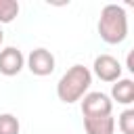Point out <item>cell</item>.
<instances>
[{"label": "cell", "instance_id": "9", "mask_svg": "<svg viewBox=\"0 0 134 134\" xmlns=\"http://www.w3.org/2000/svg\"><path fill=\"white\" fill-rule=\"evenodd\" d=\"M17 15H19V2L0 0V23H13Z\"/></svg>", "mask_w": 134, "mask_h": 134}, {"label": "cell", "instance_id": "11", "mask_svg": "<svg viewBox=\"0 0 134 134\" xmlns=\"http://www.w3.org/2000/svg\"><path fill=\"white\" fill-rule=\"evenodd\" d=\"M117 128L121 134H134V109H124L117 117Z\"/></svg>", "mask_w": 134, "mask_h": 134}, {"label": "cell", "instance_id": "13", "mask_svg": "<svg viewBox=\"0 0 134 134\" xmlns=\"http://www.w3.org/2000/svg\"><path fill=\"white\" fill-rule=\"evenodd\" d=\"M2 42H4V31L0 29V44H2Z\"/></svg>", "mask_w": 134, "mask_h": 134}, {"label": "cell", "instance_id": "2", "mask_svg": "<svg viewBox=\"0 0 134 134\" xmlns=\"http://www.w3.org/2000/svg\"><path fill=\"white\" fill-rule=\"evenodd\" d=\"M98 36L107 44H121L128 38V15L119 4H105L98 17Z\"/></svg>", "mask_w": 134, "mask_h": 134}, {"label": "cell", "instance_id": "1", "mask_svg": "<svg viewBox=\"0 0 134 134\" xmlns=\"http://www.w3.org/2000/svg\"><path fill=\"white\" fill-rule=\"evenodd\" d=\"M90 84H92V71L84 65H71L57 82V96L67 105L77 103L88 92Z\"/></svg>", "mask_w": 134, "mask_h": 134}, {"label": "cell", "instance_id": "3", "mask_svg": "<svg viewBox=\"0 0 134 134\" xmlns=\"http://www.w3.org/2000/svg\"><path fill=\"white\" fill-rule=\"evenodd\" d=\"M113 100L105 92H86L82 96V115L84 117H100L111 115Z\"/></svg>", "mask_w": 134, "mask_h": 134}, {"label": "cell", "instance_id": "4", "mask_svg": "<svg viewBox=\"0 0 134 134\" xmlns=\"http://www.w3.org/2000/svg\"><path fill=\"white\" fill-rule=\"evenodd\" d=\"M25 63H27V69H29L34 75H38V77L50 75V73L54 71V67H57L54 54H52L50 50H46V48H36V50H31V52L27 54Z\"/></svg>", "mask_w": 134, "mask_h": 134}, {"label": "cell", "instance_id": "10", "mask_svg": "<svg viewBox=\"0 0 134 134\" xmlns=\"http://www.w3.org/2000/svg\"><path fill=\"white\" fill-rule=\"evenodd\" d=\"M21 124L13 113H0V134H19Z\"/></svg>", "mask_w": 134, "mask_h": 134}, {"label": "cell", "instance_id": "6", "mask_svg": "<svg viewBox=\"0 0 134 134\" xmlns=\"http://www.w3.org/2000/svg\"><path fill=\"white\" fill-rule=\"evenodd\" d=\"M25 67V57L19 48L15 46H6L0 50V73L6 77H13L17 73H21V69Z\"/></svg>", "mask_w": 134, "mask_h": 134}, {"label": "cell", "instance_id": "12", "mask_svg": "<svg viewBox=\"0 0 134 134\" xmlns=\"http://www.w3.org/2000/svg\"><path fill=\"white\" fill-rule=\"evenodd\" d=\"M128 69H130V71H134V69H132V52L128 54Z\"/></svg>", "mask_w": 134, "mask_h": 134}, {"label": "cell", "instance_id": "7", "mask_svg": "<svg viewBox=\"0 0 134 134\" xmlns=\"http://www.w3.org/2000/svg\"><path fill=\"white\" fill-rule=\"evenodd\" d=\"M84 130H86V134H113L115 132V119H113V115L84 117Z\"/></svg>", "mask_w": 134, "mask_h": 134}, {"label": "cell", "instance_id": "8", "mask_svg": "<svg viewBox=\"0 0 134 134\" xmlns=\"http://www.w3.org/2000/svg\"><path fill=\"white\" fill-rule=\"evenodd\" d=\"M111 98L119 105H132L134 103V82L130 77H119L111 88Z\"/></svg>", "mask_w": 134, "mask_h": 134}, {"label": "cell", "instance_id": "5", "mask_svg": "<svg viewBox=\"0 0 134 134\" xmlns=\"http://www.w3.org/2000/svg\"><path fill=\"white\" fill-rule=\"evenodd\" d=\"M92 71L103 82H117L121 77V63L113 54H98L94 59Z\"/></svg>", "mask_w": 134, "mask_h": 134}]
</instances>
